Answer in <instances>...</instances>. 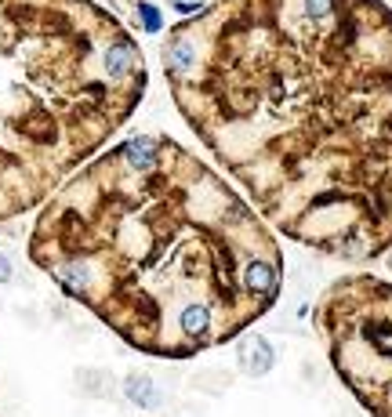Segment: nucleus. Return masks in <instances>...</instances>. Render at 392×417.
<instances>
[{"label": "nucleus", "mask_w": 392, "mask_h": 417, "mask_svg": "<svg viewBox=\"0 0 392 417\" xmlns=\"http://www.w3.org/2000/svg\"><path fill=\"white\" fill-rule=\"evenodd\" d=\"M189 127L287 236L392 243V15L378 0H218L164 40Z\"/></svg>", "instance_id": "1"}, {"label": "nucleus", "mask_w": 392, "mask_h": 417, "mask_svg": "<svg viewBox=\"0 0 392 417\" xmlns=\"http://www.w3.org/2000/svg\"><path fill=\"white\" fill-rule=\"evenodd\" d=\"M29 258L149 356L222 345L280 294V247L262 218L160 135L80 167L40 211Z\"/></svg>", "instance_id": "2"}, {"label": "nucleus", "mask_w": 392, "mask_h": 417, "mask_svg": "<svg viewBox=\"0 0 392 417\" xmlns=\"http://www.w3.org/2000/svg\"><path fill=\"white\" fill-rule=\"evenodd\" d=\"M142 91V51L102 4L0 0V221L51 200Z\"/></svg>", "instance_id": "3"}]
</instances>
